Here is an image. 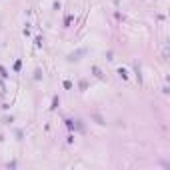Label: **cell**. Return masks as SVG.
Here are the masks:
<instances>
[{
    "label": "cell",
    "mask_w": 170,
    "mask_h": 170,
    "mask_svg": "<svg viewBox=\"0 0 170 170\" xmlns=\"http://www.w3.org/2000/svg\"><path fill=\"white\" fill-rule=\"evenodd\" d=\"M0 74H2V76H4V78L8 76V74H6V70H4V66H0Z\"/></svg>",
    "instance_id": "1"
}]
</instances>
